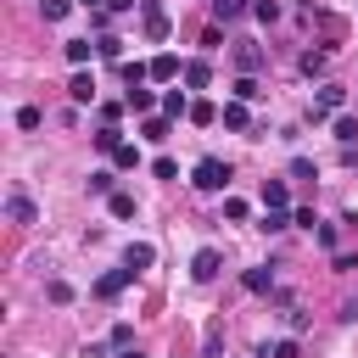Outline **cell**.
<instances>
[{
	"label": "cell",
	"mask_w": 358,
	"mask_h": 358,
	"mask_svg": "<svg viewBox=\"0 0 358 358\" xmlns=\"http://www.w3.org/2000/svg\"><path fill=\"white\" fill-rule=\"evenodd\" d=\"M257 95H263V84H257L252 73H241V78H235V101H257Z\"/></svg>",
	"instance_id": "cell-21"
},
{
	"label": "cell",
	"mask_w": 358,
	"mask_h": 358,
	"mask_svg": "<svg viewBox=\"0 0 358 358\" xmlns=\"http://www.w3.org/2000/svg\"><path fill=\"white\" fill-rule=\"evenodd\" d=\"M84 6H90V11H95V6H106V0H84Z\"/></svg>",
	"instance_id": "cell-42"
},
{
	"label": "cell",
	"mask_w": 358,
	"mask_h": 358,
	"mask_svg": "<svg viewBox=\"0 0 358 358\" xmlns=\"http://www.w3.org/2000/svg\"><path fill=\"white\" fill-rule=\"evenodd\" d=\"M17 129H39V106H22L17 112Z\"/></svg>",
	"instance_id": "cell-37"
},
{
	"label": "cell",
	"mask_w": 358,
	"mask_h": 358,
	"mask_svg": "<svg viewBox=\"0 0 358 358\" xmlns=\"http://www.w3.org/2000/svg\"><path fill=\"white\" fill-rule=\"evenodd\" d=\"M162 117H173V123L190 117V95H185V90H168V95H162Z\"/></svg>",
	"instance_id": "cell-9"
},
{
	"label": "cell",
	"mask_w": 358,
	"mask_h": 358,
	"mask_svg": "<svg viewBox=\"0 0 358 358\" xmlns=\"http://www.w3.org/2000/svg\"><path fill=\"white\" fill-rule=\"evenodd\" d=\"M123 106H129V101H101V117H106V123H117V117H123Z\"/></svg>",
	"instance_id": "cell-36"
},
{
	"label": "cell",
	"mask_w": 358,
	"mask_h": 358,
	"mask_svg": "<svg viewBox=\"0 0 358 358\" xmlns=\"http://www.w3.org/2000/svg\"><path fill=\"white\" fill-rule=\"evenodd\" d=\"M123 358H145V352H134V347H123Z\"/></svg>",
	"instance_id": "cell-41"
},
{
	"label": "cell",
	"mask_w": 358,
	"mask_h": 358,
	"mask_svg": "<svg viewBox=\"0 0 358 358\" xmlns=\"http://www.w3.org/2000/svg\"><path fill=\"white\" fill-rule=\"evenodd\" d=\"M296 67H302L308 78H319V73H324V50H302V62H296Z\"/></svg>",
	"instance_id": "cell-23"
},
{
	"label": "cell",
	"mask_w": 358,
	"mask_h": 358,
	"mask_svg": "<svg viewBox=\"0 0 358 358\" xmlns=\"http://www.w3.org/2000/svg\"><path fill=\"white\" fill-rule=\"evenodd\" d=\"M112 162H117V168H140V151H134V145H129V140H123V145H117V151H112Z\"/></svg>",
	"instance_id": "cell-27"
},
{
	"label": "cell",
	"mask_w": 358,
	"mask_h": 358,
	"mask_svg": "<svg viewBox=\"0 0 358 358\" xmlns=\"http://www.w3.org/2000/svg\"><path fill=\"white\" fill-rule=\"evenodd\" d=\"M291 179H319V168L308 157H291Z\"/></svg>",
	"instance_id": "cell-33"
},
{
	"label": "cell",
	"mask_w": 358,
	"mask_h": 358,
	"mask_svg": "<svg viewBox=\"0 0 358 358\" xmlns=\"http://www.w3.org/2000/svg\"><path fill=\"white\" fill-rule=\"evenodd\" d=\"M179 78H185L190 90H207V78H213V67H207V62H185V73H179Z\"/></svg>",
	"instance_id": "cell-16"
},
{
	"label": "cell",
	"mask_w": 358,
	"mask_h": 358,
	"mask_svg": "<svg viewBox=\"0 0 358 358\" xmlns=\"http://www.w3.org/2000/svg\"><path fill=\"white\" fill-rule=\"evenodd\" d=\"M123 263H129V268H151V263H157V246H145V241H134V246L123 252Z\"/></svg>",
	"instance_id": "cell-15"
},
{
	"label": "cell",
	"mask_w": 358,
	"mask_h": 358,
	"mask_svg": "<svg viewBox=\"0 0 358 358\" xmlns=\"http://www.w3.org/2000/svg\"><path fill=\"white\" fill-rule=\"evenodd\" d=\"M190 185H196V190H224V185H229V162L201 157V162H196V173H190Z\"/></svg>",
	"instance_id": "cell-1"
},
{
	"label": "cell",
	"mask_w": 358,
	"mask_h": 358,
	"mask_svg": "<svg viewBox=\"0 0 358 358\" xmlns=\"http://www.w3.org/2000/svg\"><path fill=\"white\" fill-rule=\"evenodd\" d=\"M95 45H101V56H106V62H117V56H123V39H112V34H101Z\"/></svg>",
	"instance_id": "cell-32"
},
{
	"label": "cell",
	"mask_w": 358,
	"mask_h": 358,
	"mask_svg": "<svg viewBox=\"0 0 358 358\" xmlns=\"http://www.w3.org/2000/svg\"><path fill=\"white\" fill-rule=\"evenodd\" d=\"M134 274H140V268H129V263H123V268H112V274H101V280H95V296H101V302H112Z\"/></svg>",
	"instance_id": "cell-3"
},
{
	"label": "cell",
	"mask_w": 358,
	"mask_h": 358,
	"mask_svg": "<svg viewBox=\"0 0 358 358\" xmlns=\"http://www.w3.org/2000/svg\"><path fill=\"white\" fill-rule=\"evenodd\" d=\"M268 358H302V347H296V336H280V341L268 347Z\"/></svg>",
	"instance_id": "cell-24"
},
{
	"label": "cell",
	"mask_w": 358,
	"mask_h": 358,
	"mask_svg": "<svg viewBox=\"0 0 358 358\" xmlns=\"http://www.w3.org/2000/svg\"><path fill=\"white\" fill-rule=\"evenodd\" d=\"M263 207H291V190H285V179H263Z\"/></svg>",
	"instance_id": "cell-14"
},
{
	"label": "cell",
	"mask_w": 358,
	"mask_h": 358,
	"mask_svg": "<svg viewBox=\"0 0 358 358\" xmlns=\"http://www.w3.org/2000/svg\"><path fill=\"white\" fill-rule=\"evenodd\" d=\"M252 17H257V22H274V17H280V0H252Z\"/></svg>",
	"instance_id": "cell-25"
},
{
	"label": "cell",
	"mask_w": 358,
	"mask_h": 358,
	"mask_svg": "<svg viewBox=\"0 0 358 358\" xmlns=\"http://www.w3.org/2000/svg\"><path fill=\"white\" fill-rule=\"evenodd\" d=\"M246 11H252V0H213V17L218 22H241Z\"/></svg>",
	"instance_id": "cell-12"
},
{
	"label": "cell",
	"mask_w": 358,
	"mask_h": 358,
	"mask_svg": "<svg viewBox=\"0 0 358 358\" xmlns=\"http://www.w3.org/2000/svg\"><path fill=\"white\" fill-rule=\"evenodd\" d=\"M129 106H134V112H140V117H145V112H151V106H157V95H151V90H129Z\"/></svg>",
	"instance_id": "cell-26"
},
{
	"label": "cell",
	"mask_w": 358,
	"mask_h": 358,
	"mask_svg": "<svg viewBox=\"0 0 358 358\" xmlns=\"http://www.w3.org/2000/svg\"><path fill=\"white\" fill-rule=\"evenodd\" d=\"M45 296H50V302H73V285H67V280H50Z\"/></svg>",
	"instance_id": "cell-34"
},
{
	"label": "cell",
	"mask_w": 358,
	"mask_h": 358,
	"mask_svg": "<svg viewBox=\"0 0 358 358\" xmlns=\"http://www.w3.org/2000/svg\"><path fill=\"white\" fill-rule=\"evenodd\" d=\"M224 129H252V112H246V101H224Z\"/></svg>",
	"instance_id": "cell-10"
},
{
	"label": "cell",
	"mask_w": 358,
	"mask_h": 358,
	"mask_svg": "<svg viewBox=\"0 0 358 358\" xmlns=\"http://www.w3.org/2000/svg\"><path fill=\"white\" fill-rule=\"evenodd\" d=\"M224 218H229V224H246V201H241V196H224Z\"/></svg>",
	"instance_id": "cell-28"
},
{
	"label": "cell",
	"mask_w": 358,
	"mask_h": 358,
	"mask_svg": "<svg viewBox=\"0 0 358 358\" xmlns=\"http://www.w3.org/2000/svg\"><path fill=\"white\" fill-rule=\"evenodd\" d=\"M90 190H95V196H112V173H106V168H101V173H90Z\"/></svg>",
	"instance_id": "cell-35"
},
{
	"label": "cell",
	"mask_w": 358,
	"mask_h": 358,
	"mask_svg": "<svg viewBox=\"0 0 358 358\" xmlns=\"http://www.w3.org/2000/svg\"><path fill=\"white\" fill-rule=\"evenodd\" d=\"M330 129H336V140H341V145H352V140H358V117H347V112H341V117H330Z\"/></svg>",
	"instance_id": "cell-19"
},
{
	"label": "cell",
	"mask_w": 358,
	"mask_h": 358,
	"mask_svg": "<svg viewBox=\"0 0 358 358\" xmlns=\"http://www.w3.org/2000/svg\"><path fill=\"white\" fill-rule=\"evenodd\" d=\"M285 224H291V218H285V207H263V229H268V235H274V229H285Z\"/></svg>",
	"instance_id": "cell-29"
},
{
	"label": "cell",
	"mask_w": 358,
	"mask_h": 358,
	"mask_svg": "<svg viewBox=\"0 0 358 358\" xmlns=\"http://www.w3.org/2000/svg\"><path fill=\"white\" fill-rule=\"evenodd\" d=\"M218 268H224V257H218L213 246H201V252L190 257V280H201V285H207V280H218Z\"/></svg>",
	"instance_id": "cell-2"
},
{
	"label": "cell",
	"mask_w": 358,
	"mask_h": 358,
	"mask_svg": "<svg viewBox=\"0 0 358 358\" xmlns=\"http://www.w3.org/2000/svg\"><path fill=\"white\" fill-rule=\"evenodd\" d=\"M140 134H145V140H168V134H173V117H151V112H145V117H140Z\"/></svg>",
	"instance_id": "cell-13"
},
{
	"label": "cell",
	"mask_w": 358,
	"mask_h": 358,
	"mask_svg": "<svg viewBox=\"0 0 358 358\" xmlns=\"http://www.w3.org/2000/svg\"><path fill=\"white\" fill-rule=\"evenodd\" d=\"M129 6H134V0H106V11H129Z\"/></svg>",
	"instance_id": "cell-40"
},
{
	"label": "cell",
	"mask_w": 358,
	"mask_h": 358,
	"mask_svg": "<svg viewBox=\"0 0 358 358\" xmlns=\"http://www.w3.org/2000/svg\"><path fill=\"white\" fill-rule=\"evenodd\" d=\"M313 241H319L324 252H336V241H341V235H336V224H313Z\"/></svg>",
	"instance_id": "cell-30"
},
{
	"label": "cell",
	"mask_w": 358,
	"mask_h": 358,
	"mask_svg": "<svg viewBox=\"0 0 358 358\" xmlns=\"http://www.w3.org/2000/svg\"><path fill=\"white\" fill-rule=\"evenodd\" d=\"M151 173H157V179H173L179 168H173V157H157V162H151Z\"/></svg>",
	"instance_id": "cell-38"
},
{
	"label": "cell",
	"mask_w": 358,
	"mask_h": 358,
	"mask_svg": "<svg viewBox=\"0 0 358 358\" xmlns=\"http://www.w3.org/2000/svg\"><path fill=\"white\" fill-rule=\"evenodd\" d=\"M145 67H151V78H162V84H168V78H179V73H185V67H179V56H168V50H162V56H151V62H145Z\"/></svg>",
	"instance_id": "cell-7"
},
{
	"label": "cell",
	"mask_w": 358,
	"mask_h": 358,
	"mask_svg": "<svg viewBox=\"0 0 358 358\" xmlns=\"http://www.w3.org/2000/svg\"><path fill=\"white\" fill-rule=\"evenodd\" d=\"M6 218H11V224H34V218H39V207H34L22 190H11V196H6Z\"/></svg>",
	"instance_id": "cell-4"
},
{
	"label": "cell",
	"mask_w": 358,
	"mask_h": 358,
	"mask_svg": "<svg viewBox=\"0 0 358 358\" xmlns=\"http://www.w3.org/2000/svg\"><path fill=\"white\" fill-rule=\"evenodd\" d=\"M140 22H145V34H151V39H168V11H162V6H145V11H140Z\"/></svg>",
	"instance_id": "cell-6"
},
{
	"label": "cell",
	"mask_w": 358,
	"mask_h": 358,
	"mask_svg": "<svg viewBox=\"0 0 358 358\" xmlns=\"http://www.w3.org/2000/svg\"><path fill=\"white\" fill-rule=\"evenodd\" d=\"M235 67H241V73H257V67H263V45L241 39V45H235Z\"/></svg>",
	"instance_id": "cell-5"
},
{
	"label": "cell",
	"mask_w": 358,
	"mask_h": 358,
	"mask_svg": "<svg viewBox=\"0 0 358 358\" xmlns=\"http://www.w3.org/2000/svg\"><path fill=\"white\" fill-rule=\"evenodd\" d=\"M67 95H73L78 106H90V101H95V78H90L84 67H78V73H73V84H67Z\"/></svg>",
	"instance_id": "cell-8"
},
{
	"label": "cell",
	"mask_w": 358,
	"mask_h": 358,
	"mask_svg": "<svg viewBox=\"0 0 358 358\" xmlns=\"http://www.w3.org/2000/svg\"><path fill=\"white\" fill-rule=\"evenodd\" d=\"M117 145H123V129L117 123H101L95 129V151H117Z\"/></svg>",
	"instance_id": "cell-17"
},
{
	"label": "cell",
	"mask_w": 358,
	"mask_h": 358,
	"mask_svg": "<svg viewBox=\"0 0 358 358\" xmlns=\"http://www.w3.org/2000/svg\"><path fill=\"white\" fill-rule=\"evenodd\" d=\"M95 50H101V45H90V39H67V62H73V67H84Z\"/></svg>",
	"instance_id": "cell-18"
},
{
	"label": "cell",
	"mask_w": 358,
	"mask_h": 358,
	"mask_svg": "<svg viewBox=\"0 0 358 358\" xmlns=\"http://www.w3.org/2000/svg\"><path fill=\"white\" fill-rule=\"evenodd\" d=\"M241 285H246L252 296H263V291H274V268H246V274H241Z\"/></svg>",
	"instance_id": "cell-11"
},
{
	"label": "cell",
	"mask_w": 358,
	"mask_h": 358,
	"mask_svg": "<svg viewBox=\"0 0 358 358\" xmlns=\"http://www.w3.org/2000/svg\"><path fill=\"white\" fill-rule=\"evenodd\" d=\"M39 6H45V22H62L73 11V0H39Z\"/></svg>",
	"instance_id": "cell-31"
},
{
	"label": "cell",
	"mask_w": 358,
	"mask_h": 358,
	"mask_svg": "<svg viewBox=\"0 0 358 358\" xmlns=\"http://www.w3.org/2000/svg\"><path fill=\"white\" fill-rule=\"evenodd\" d=\"M106 207H112V218H134V196H129V190H112Z\"/></svg>",
	"instance_id": "cell-20"
},
{
	"label": "cell",
	"mask_w": 358,
	"mask_h": 358,
	"mask_svg": "<svg viewBox=\"0 0 358 358\" xmlns=\"http://www.w3.org/2000/svg\"><path fill=\"white\" fill-rule=\"evenodd\" d=\"M134 341V324H112V347H129Z\"/></svg>",
	"instance_id": "cell-39"
},
{
	"label": "cell",
	"mask_w": 358,
	"mask_h": 358,
	"mask_svg": "<svg viewBox=\"0 0 358 358\" xmlns=\"http://www.w3.org/2000/svg\"><path fill=\"white\" fill-rule=\"evenodd\" d=\"M190 123H201V129L218 123V106H213V101H190Z\"/></svg>",
	"instance_id": "cell-22"
}]
</instances>
